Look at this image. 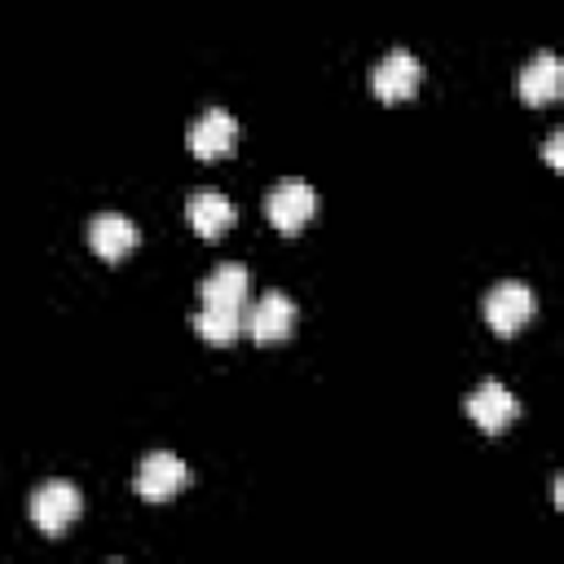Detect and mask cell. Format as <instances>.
<instances>
[{"instance_id": "6da1fadb", "label": "cell", "mask_w": 564, "mask_h": 564, "mask_svg": "<svg viewBox=\"0 0 564 564\" xmlns=\"http://www.w3.org/2000/svg\"><path fill=\"white\" fill-rule=\"evenodd\" d=\"M84 511V494L70 485V480H44L35 494H31V520L44 538H62L70 533V524L79 520Z\"/></svg>"}, {"instance_id": "7a4b0ae2", "label": "cell", "mask_w": 564, "mask_h": 564, "mask_svg": "<svg viewBox=\"0 0 564 564\" xmlns=\"http://www.w3.org/2000/svg\"><path fill=\"white\" fill-rule=\"evenodd\" d=\"M185 485H189V467H185V458H176V454H167V449L145 454V458L137 463V476H132V494H137L141 502H167V498H176Z\"/></svg>"}, {"instance_id": "3957f363", "label": "cell", "mask_w": 564, "mask_h": 564, "mask_svg": "<svg viewBox=\"0 0 564 564\" xmlns=\"http://www.w3.org/2000/svg\"><path fill=\"white\" fill-rule=\"evenodd\" d=\"M538 313V295L524 282H498L485 295V322L494 335H516L520 326H529Z\"/></svg>"}, {"instance_id": "277c9868", "label": "cell", "mask_w": 564, "mask_h": 564, "mask_svg": "<svg viewBox=\"0 0 564 564\" xmlns=\"http://www.w3.org/2000/svg\"><path fill=\"white\" fill-rule=\"evenodd\" d=\"M423 84V66L410 48H392L388 57H379V66L370 70V88L379 101H410Z\"/></svg>"}, {"instance_id": "5b68a950", "label": "cell", "mask_w": 564, "mask_h": 564, "mask_svg": "<svg viewBox=\"0 0 564 564\" xmlns=\"http://www.w3.org/2000/svg\"><path fill=\"white\" fill-rule=\"evenodd\" d=\"M313 212H317V194H313L304 181H282V185H273L269 198H264V216H269V225L282 229V234H300V229L313 220Z\"/></svg>"}, {"instance_id": "8992f818", "label": "cell", "mask_w": 564, "mask_h": 564, "mask_svg": "<svg viewBox=\"0 0 564 564\" xmlns=\"http://www.w3.org/2000/svg\"><path fill=\"white\" fill-rule=\"evenodd\" d=\"M242 326L256 344H278L295 330V300L282 295V291H264L247 313H242Z\"/></svg>"}, {"instance_id": "52a82bcc", "label": "cell", "mask_w": 564, "mask_h": 564, "mask_svg": "<svg viewBox=\"0 0 564 564\" xmlns=\"http://www.w3.org/2000/svg\"><path fill=\"white\" fill-rule=\"evenodd\" d=\"M234 141H238V123L229 110H203L185 132V145L198 159H225L234 150Z\"/></svg>"}, {"instance_id": "ba28073f", "label": "cell", "mask_w": 564, "mask_h": 564, "mask_svg": "<svg viewBox=\"0 0 564 564\" xmlns=\"http://www.w3.org/2000/svg\"><path fill=\"white\" fill-rule=\"evenodd\" d=\"M516 414H520V401L502 388V383H480L471 397H467V419L480 427V432H507L511 423H516Z\"/></svg>"}, {"instance_id": "9c48e42d", "label": "cell", "mask_w": 564, "mask_h": 564, "mask_svg": "<svg viewBox=\"0 0 564 564\" xmlns=\"http://www.w3.org/2000/svg\"><path fill=\"white\" fill-rule=\"evenodd\" d=\"M198 295H203V304L247 313V295H251V273H247V264H238V260L216 264V269L198 282Z\"/></svg>"}, {"instance_id": "30bf717a", "label": "cell", "mask_w": 564, "mask_h": 564, "mask_svg": "<svg viewBox=\"0 0 564 564\" xmlns=\"http://www.w3.org/2000/svg\"><path fill=\"white\" fill-rule=\"evenodd\" d=\"M234 203L220 194V189H198V194H189V203H185V220H189V229L198 234V238H220L229 225H234Z\"/></svg>"}, {"instance_id": "8fae6325", "label": "cell", "mask_w": 564, "mask_h": 564, "mask_svg": "<svg viewBox=\"0 0 564 564\" xmlns=\"http://www.w3.org/2000/svg\"><path fill=\"white\" fill-rule=\"evenodd\" d=\"M137 225L128 220V216H119V212H101V216H93V225H88V247L101 256V260H123L132 247H137Z\"/></svg>"}, {"instance_id": "7c38bea8", "label": "cell", "mask_w": 564, "mask_h": 564, "mask_svg": "<svg viewBox=\"0 0 564 564\" xmlns=\"http://www.w3.org/2000/svg\"><path fill=\"white\" fill-rule=\"evenodd\" d=\"M560 93H564V66H560L555 53H538L533 62H524V70H520V97L529 106H546Z\"/></svg>"}, {"instance_id": "4fadbf2b", "label": "cell", "mask_w": 564, "mask_h": 564, "mask_svg": "<svg viewBox=\"0 0 564 564\" xmlns=\"http://www.w3.org/2000/svg\"><path fill=\"white\" fill-rule=\"evenodd\" d=\"M194 330L207 339V344H234L242 335V313L238 308H216V304H203L194 313Z\"/></svg>"}, {"instance_id": "5bb4252c", "label": "cell", "mask_w": 564, "mask_h": 564, "mask_svg": "<svg viewBox=\"0 0 564 564\" xmlns=\"http://www.w3.org/2000/svg\"><path fill=\"white\" fill-rule=\"evenodd\" d=\"M560 141H564V132L555 128V132L546 137V163H551V167H560V163H564V159H560Z\"/></svg>"}]
</instances>
